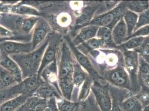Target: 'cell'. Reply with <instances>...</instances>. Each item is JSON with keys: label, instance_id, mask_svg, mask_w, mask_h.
<instances>
[{"label": "cell", "instance_id": "1", "mask_svg": "<svg viewBox=\"0 0 149 111\" xmlns=\"http://www.w3.org/2000/svg\"><path fill=\"white\" fill-rule=\"evenodd\" d=\"M58 62V84L63 99L72 101L74 89L73 73L74 58L65 40L62 41ZM58 62V61H57Z\"/></svg>", "mask_w": 149, "mask_h": 111}, {"label": "cell", "instance_id": "2", "mask_svg": "<svg viewBox=\"0 0 149 111\" xmlns=\"http://www.w3.org/2000/svg\"><path fill=\"white\" fill-rule=\"evenodd\" d=\"M50 40V36L41 46L31 52L25 54L10 56L17 62L22 73L23 79L31 76L37 75L40 67L44 52Z\"/></svg>", "mask_w": 149, "mask_h": 111}, {"label": "cell", "instance_id": "3", "mask_svg": "<svg viewBox=\"0 0 149 111\" xmlns=\"http://www.w3.org/2000/svg\"><path fill=\"white\" fill-rule=\"evenodd\" d=\"M91 62L93 61L96 65L104 67L106 72L118 67L122 55L116 50L97 49L90 51L87 54Z\"/></svg>", "mask_w": 149, "mask_h": 111}, {"label": "cell", "instance_id": "4", "mask_svg": "<svg viewBox=\"0 0 149 111\" xmlns=\"http://www.w3.org/2000/svg\"><path fill=\"white\" fill-rule=\"evenodd\" d=\"M126 10L125 2H121L111 10L95 17L89 25H95L98 27H105L112 31L114 26L123 17Z\"/></svg>", "mask_w": 149, "mask_h": 111}, {"label": "cell", "instance_id": "5", "mask_svg": "<svg viewBox=\"0 0 149 111\" xmlns=\"http://www.w3.org/2000/svg\"><path fill=\"white\" fill-rule=\"evenodd\" d=\"M43 82L44 81L37 75L28 77L15 86L6 89L8 96H12L13 97L21 94H25L31 96Z\"/></svg>", "mask_w": 149, "mask_h": 111}, {"label": "cell", "instance_id": "6", "mask_svg": "<svg viewBox=\"0 0 149 111\" xmlns=\"http://www.w3.org/2000/svg\"><path fill=\"white\" fill-rule=\"evenodd\" d=\"M51 27L47 20L41 17L32 31L31 43L33 50L41 46L48 37Z\"/></svg>", "mask_w": 149, "mask_h": 111}, {"label": "cell", "instance_id": "7", "mask_svg": "<svg viewBox=\"0 0 149 111\" xmlns=\"http://www.w3.org/2000/svg\"><path fill=\"white\" fill-rule=\"evenodd\" d=\"M62 42L58 38L54 37L52 38L50 36L49 42L44 52L41 66L37 74L38 76H39L45 67L57 60Z\"/></svg>", "mask_w": 149, "mask_h": 111}, {"label": "cell", "instance_id": "8", "mask_svg": "<svg viewBox=\"0 0 149 111\" xmlns=\"http://www.w3.org/2000/svg\"><path fill=\"white\" fill-rule=\"evenodd\" d=\"M0 12L2 13H11L26 17H40V13L35 7L24 4L22 3L21 1H19L17 3L13 5H3L1 3Z\"/></svg>", "mask_w": 149, "mask_h": 111}, {"label": "cell", "instance_id": "9", "mask_svg": "<svg viewBox=\"0 0 149 111\" xmlns=\"http://www.w3.org/2000/svg\"><path fill=\"white\" fill-rule=\"evenodd\" d=\"M1 51L10 56L25 54L33 51L31 42H24L15 40H7L0 43Z\"/></svg>", "mask_w": 149, "mask_h": 111}, {"label": "cell", "instance_id": "10", "mask_svg": "<svg viewBox=\"0 0 149 111\" xmlns=\"http://www.w3.org/2000/svg\"><path fill=\"white\" fill-rule=\"evenodd\" d=\"M124 61L126 71L129 76L131 83L136 85L139 65V56L134 51H126L124 53Z\"/></svg>", "mask_w": 149, "mask_h": 111}, {"label": "cell", "instance_id": "11", "mask_svg": "<svg viewBox=\"0 0 149 111\" xmlns=\"http://www.w3.org/2000/svg\"><path fill=\"white\" fill-rule=\"evenodd\" d=\"M65 41L68 44L69 48L74 59L76 60V61L81 66V67L85 69L87 72V74L91 76V77H93V76L95 77V76H97V72L95 68H94L88 56L83 53L77 48V47L74 46L71 42V41L70 40L68 37L65 38Z\"/></svg>", "mask_w": 149, "mask_h": 111}, {"label": "cell", "instance_id": "12", "mask_svg": "<svg viewBox=\"0 0 149 111\" xmlns=\"http://www.w3.org/2000/svg\"><path fill=\"white\" fill-rule=\"evenodd\" d=\"M91 90L95 96L97 103L101 111H111L113 108L111 97L109 91L104 87L94 83Z\"/></svg>", "mask_w": 149, "mask_h": 111}, {"label": "cell", "instance_id": "13", "mask_svg": "<svg viewBox=\"0 0 149 111\" xmlns=\"http://www.w3.org/2000/svg\"><path fill=\"white\" fill-rule=\"evenodd\" d=\"M0 66L12 74L18 83L23 80L22 71L19 65L10 56L2 52Z\"/></svg>", "mask_w": 149, "mask_h": 111}, {"label": "cell", "instance_id": "14", "mask_svg": "<svg viewBox=\"0 0 149 111\" xmlns=\"http://www.w3.org/2000/svg\"><path fill=\"white\" fill-rule=\"evenodd\" d=\"M58 62L56 60L45 67L38 77L45 83L52 85L60 91L58 84Z\"/></svg>", "mask_w": 149, "mask_h": 111}, {"label": "cell", "instance_id": "15", "mask_svg": "<svg viewBox=\"0 0 149 111\" xmlns=\"http://www.w3.org/2000/svg\"><path fill=\"white\" fill-rule=\"evenodd\" d=\"M99 27L95 25H88L79 30V32L71 41L74 46L77 47L88 40L96 37L97 32Z\"/></svg>", "mask_w": 149, "mask_h": 111}, {"label": "cell", "instance_id": "16", "mask_svg": "<svg viewBox=\"0 0 149 111\" xmlns=\"http://www.w3.org/2000/svg\"><path fill=\"white\" fill-rule=\"evenodd\" d=\"M32 96H37L47 100L52 99H58L63 98L62 94L60 91L52 85L45 83L44 82Z\"/></svg>", "mask_w": 149, "mask_h": 111}, {"label": "cell", "instance_id": "17", "mask_svg": "<svg viewBox=\"0 0 149 111\" xmlns=\"http://www.w3.org/2000/svg\"><path fill=\"white\" fill-rule=\"evenodd\" d=\"M29 97L27 94H21L8 99L0 105V111H16L25 105Z\"/></svg>", "mask_w": 149, "mask_h": 111}, {"label": "cell", "instance_id": "18", "mask_svg": "<svg viewBox=\"0 0 149 111\" xmlns=\"http://www.w3.org/2000/svg\"><path fill=\"white\" fill-rule=\"evenodd\" d=\"M96 7L95 6H86L84 7L79 12L74 22V27L77 29L89 25L93 19L94 13L96 12Z\"/></svg>", "mask_w": 149, "mask_h": 111}, {"label": "cell", "instance_id": "19", "mask_svg": "<svg viewBox=\"0 0 149 111\" xmlns=\"http://www.w3.org/2000/svg\"><path fill=\"white\" fill-rule=\"evenodd\" d=\"M48 105L49 100L31 96L24 105L25 111H46Z\"/></svg>", "mask_w": 149, "mask_h": 111}, {"label": "cell", "instance_id": "20", "mask_svg": "<svg viewBox=\"0 0 149 111\" xmlns=\"http://www.w3.org/2000/svg\"><path fill=\"white\" fill-rule=\"evenodd\" d=\"M111 31L114 44L116 46L121 45L127 38V27L123 17L114 26Z\"/></svg>", "mask_w": 149, "mask_h": 111}, {"label": "cell", "instance_id": "21", "mask_svg": "<svg viewBox=\"0 0 149 111\" xmlns=\"http://www.w3.org/2000/svg\"><path fill=\"white\" fill-rule=\"evenodd\" d=\"M49 19L52 20V25L54 29L58 31L61 29L63 31L65 28H68L71 24L72 17L70 13L67 12H62L58 14L56 16H51Z\"/></svg>", "mask_w": 149, "mask_h": 111}, {"label": "cell", "instance_id": "22", "mask_svg": "<svg viewBox=\"0 0 149 111\" xmlns=\"http://www.w3.org/2000/svg\"><path fill=\"white\" fill-rule=\"evenodd\" d=\"M137 77L143 86L149 88V63L141 56H139Z\"/></svg>", "mask_w": 149, "mask_h": 111}, {"label": "cell", "instance_id": "23", "mask_svg": "<svg viewBox=\"0 0 149 111\" xmlns=\"http://www.w3.org/2000/svg\"><path fill=\"white\" fill-rule=\"evenodd\" d=\"M105 45V44L101 39L96 37L80 44L77 48L83 53L87 55L90 51L101 49Z\"/></svg>", "mask_w": 149, "mask_h": 111}, {"label": "cell", "instance_id": "24", "mask_svg": "<svg viewBox=\"0 0 149 111\" xmlns=\"http://www.w3.org/2000/svg\"><path fill=\"white\" fill-rule=\"evenodd\" d=\"M40 17L41 16H28L19 18L17 21V25L22 32L29 35L32 31Z\"/></svg>", "mask_w": 149, "mask_h": 111}, {"label": "cell", "instance_id": "25", "mask_svg": "<svg viewBox=\"0 0 149 111\" xmlns=\"http://www.w3.org/2000/svg\"><path fill=\"white\" fill-rule=\"evenodd\" d=\"M138 17L139 15L136 13L132 12L127 9L125 10L123 18L127 27V37L131 36L135 31Z\"/></svg>", "mask_w": 149, "mask_h": 111}, {"label": "cell", "instance_id": "26", "mask_svg": "<svg viewBox=\"0 0 149 111\" xmlns=\"http://www.w3.org/2000/svg\"><path fill=\"white\" fill-rule=\"evenodd\" d=\"M17 84L18 83L13 75L0 66V90H6Z\"/></svg>", "mask_w": 149, "mask_h": 111}, {"label": "cell", "instance_id": "27", "mask_svg": "<svg viewBox=\"0 0 149 111\" xmlns=\"http://www.w3.org/2000/svg\"><path fill=\"white\" fill-rule=\"evenodd\" d=\"M90 76L87 72L81 67V66L74 61L73 73V82L74 87L80 88L84 82Z\"/></svg>", "mask_w": 149, "mask_h": 111}, {"label": "cell", "instance_id": "28", "mask_svg": "<svg viewBox=\"0 0 149 111\" xmlns=\"http://www.w3.org/2000/svg\"><path fill=\"white\" fill-rule=\"evenodd\" d=\"M121 108L124 111H143L141 101L135 97L126 99L121 103Z\"/></svg>", "mask_w": 149, "mask_h": 111}, {"label": "cell", "instance_id": "29", "mask_svg": "<svg viewBox=\"0 0 149 111\" xmlns=\"http://www.w3.org/2000/svg\"><path fill=\"white\" fill-rule=\"evenodd\" d=\"M126 9L137 14L141 13L149 9L148 1H131L125 2Z\"/></svg>", "mask_w": 149, "mask_h": 111}, {"label": "cell", "instance_id": "30", "mask_svg": "<svg viewBox=\"0 0 149 111\" xmlns=\"http://www.w3.org/2000/svg\"><path fill=\"white\" fill-rule=\"evenodd\" d=\"M93 84V78L88 76L80 88V91L78 95V101L79 102L84 101L87 99L90 94V91L91 90V86Z\"/></svg>", "mask_w": 149, "mask_h": 111}, {"label": "cell", "instance_id": "31", "mask_svg": "<svg viewBox=\"0 0 149 111\" xmlns=\"http://www.w3.org/2000/svg\"><path fill=\"white\" fill-rule=\"evenodd\" d=\"M96 37L101 39L105 45L113 47L115 45L112 39V31L110 29L105 27H99L97 32Z\"/></svg>", "mask_w": 149, "mask_h": 111}, {"label": "cell", "instance_id": "32", "mask_svg": "<svg viewBox=\"0 0 149 111\" xmlns=\"http://www.w3.org/2000/svg\"><path fill=\"white\" fill-rule=\"evenodd\" d=\"M78 103L66 99H56V105L58 111H75Z\"/></svg>", "mask_w": 149, "mask_h": 111}, {"label": "cell", "instance_id": "33", "mask_svg": "<svg viewBox=\"0 0 149 111\" xmlns=\"http://www.w3.org/2000/svg\"><path fill=\"white\" fill-rule=\"evenodd\" d=\"M145 40V37H133L126 41L120 46L123 47L126 51H132V49L140 48L143 45Z\"/></svg>", "mask_w": 149, "mask_h": 111}, {"label": "cell", "instance_id": "34", "mask_svg": "<svg viewBox=\"0 0 149 111\" xmlns=\"http://www.w3.org/2000/svg\"><path fill=\"white\" fill-rule=\"evenodd\" d=\"M148 25H149V9L139 15L137 23L134 31Z\"/></svg>", "mask_w": 149, "mask_h": 111}, {"label": "cell", "instance_id": "35", "mask_svg": "<svg viewBox=\"0 0 149 111\" xmlns=\"http://www.w3.org/2000/svg\"><path fill=\"white\" fill-rule=\"evenodd\" d=\"M149 35V25L148 26H143V27H141L140 28H139L138 30H137L135 31L134 32V33L129 37H127L125 39V41H127V40L130 39L131 38H133V37H144L145 36H147Z\"/></svg>", "mask_w": 149, "mask_h": 111}, {"label": "cell", "instance_id": "36", "mask_svg": "<svg viewBox=\"0 0 149 111\" xmlns=\"http://www.w3.org/2000/svg\"><path fill=\"white\" fill-rule=\"evenodd\" d=\"M14 33L2 25H0V38L15 40Z\"/></svg>", "mask_w": 149, "mask_h": 111}, {"label": "cell", "instance_id": "37", "mask_svg": "<svg viewBox=\"0 0 149 111\" xmlns=\"http://www.w3.org/2000/svg\"><path fill=\"white\" fill-rule=\"evenodd\" d=\"M139 51L143 58L144 57H149V39L144 41L143 45L140 47Z\"/></svg>", "mask_w": 149, "mask_h": 111}, {"label": "cell", "instance_id": "38", "mask_svg": "<svg viewBox=\"0 0 149 111\" xmlns=\"http://www.w3.org/2000/svg\"><path fill=\"white\" fill-rule=\"evenodd\" d=\"M46 111H58L56 105V99H50L49 100V105Z\"/></svg>", "mask_w": 149, "mask_h": 111}, {"label": "cell", "instance_id": "39", "mask_svg": "<svg viewBox=\"0 0 149 111\" xmlns=\"http://www.w3.org/2000/svg\"><path fill=\"white\" fill-rule=\"evenodd\" d=\"M8 94L7 90H0V105L7 99Z\"/></svg>", "mask_w": 149, "mask_h": 111}, {"label": "cell", "instance_id": "40", "mask_svg": "<svg viewBox=\"0 0 149 111\" xmlns=\"http://www.w3.org/2000/svg\"><path fill=\"white\" fill-rule=\"evenodd\" d=\"M81 2H79V1H72L70 3V6L71 7L74 9V10H79L80 9V8L81 7Z\"/></svg>", "mask_w": 149, "mask_h": 111}, {"label": "cell", "instance_id": "41", "mask_svg": "<svg viewBox=\"0 0 149 111\" xmlns=\"http://www.w3.org/2000/svg\"><path fill=\"white\" fill-rule=\"evenodd\" d=\"M111 111H124L122 109H121V107H118V106H116V107H115L113 108H112V110Z\"/></svg>", "mask_w": 149, "mask_h": 111}, {"label": "cell", "instance_id": "42", "mask_svg": "<svg viewBox=\"0 0 149 111\" xmlns=\"http://www.w3.org/2000/svg\"><path fill=\"white\" fill-rule=\"evenodd\" d=\"M16 111H25V107H24V105H22L21 107H20L19 110H17Z\"/></svg>", "mask_w": 149, "mask_h": 111}, {"label": "cell", "instance_id": "43", "mask_svg": "<svg viewBox=\"0 0 149 111\" xmlns=\"http://www.w3.org/2000/svg\"><path fill=\"white\" fill-rule=\"evenodd\" d=\"M143 111H149V105H148L145 108H143Z\"/></svg>", "mask_w": 149, "mask_h": 111}, {"label": "cell", "instance_id": "44", "mask_svg": "<svg viewBox=\"0 0 149 111\" xmlns=\"http://www.w3.org/2000/svg\"><path fill=\"white\" fill-rule=\"evenodd\" d=\"M1 57H2V51H1V49H0V62H1Z\"/></svg>", "mask_w": 149, "mask_h": 111}, {"label": "cell", "instance_id": "45", "mask_svg": "<svg viewBox=\"0 0 149 111\" xmlns=\"http://www.w3.org/2000/svg\"><path fill=\"white\" fill-rule=\"evenodd\" d=\"M2 15H3V13H2L0 12V19H1V18H2Z\"/></svg>", "mask_w": 149, "mask_h": 111}]
</instances>
